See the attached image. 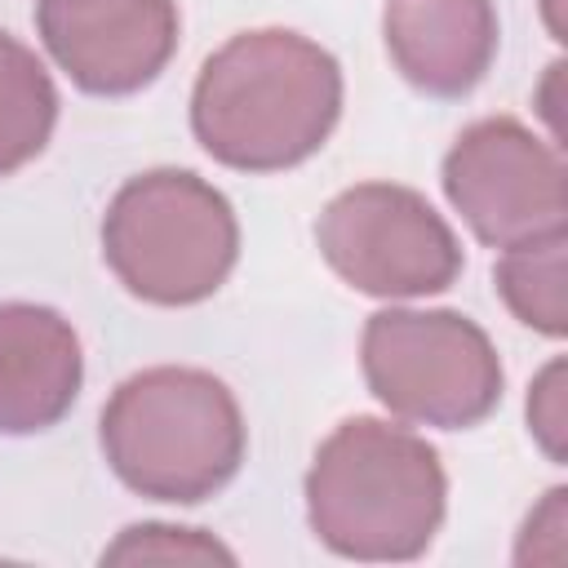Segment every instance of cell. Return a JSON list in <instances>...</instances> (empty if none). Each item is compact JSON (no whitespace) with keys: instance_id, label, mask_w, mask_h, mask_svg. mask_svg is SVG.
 Listing matches in <instances>:
<instances>
[{"instance_id":"cell-1","label":"cell","mask_w":568,"mask_h":568,"mask_svg":"<svg viewBox=\"0 0 568 568\" xmlns=\"http://www.w3.org/2000/svg\"><path fill=\"white\" fill-rule=\"evenodd\" d=\"M342 62L288 27H253L217 44L191 84L200 151L235 173L306 164L342 120Z\"/></svg>"},{"instance_id":"cell-2","label":"cell","mask_w":568,"mask_h":568,"mask_svg":"<svg viewBox=\"0 0 568 568\" xmlns=\"http://www.w3.org/2000/svg\"><path fill=\"white\" fill-rule=\"evenodd\" d=\"M302 497L315 541L337 559L408 564L430 550L448 515V475L408 422L359 413L320 439Z\"/></svg>"},{"instance_id":"cell-3","label":"cell","mask_w":568,"mask_h":568,"mask_svg":"<svg viewBox=\"0 0 568 568\" xmlns=\"http://www.w3.org/2000/svg\"><path fill=\"white\" fill-rule=\"evenodd\" d=\"M98 448L129 493L200 506L240 475L248 426L235 390L209 368L155 364L111 390L98 413Z\"/></svg>"},{"instance_id":"cell-4","label":"cell","mask_w":568,"mask_h":568,"mask_svg":"<svg viewBox=\"0 0 568 568\" xmlns=\"http://www.w3.org/2000/svg\"><path fill=\"white\" fill-rule=\"evenodd\" d=\"M102 262L146 306H200L240 262L235 204L191 169L133 173L106 200Z\"/></svg>"},{"instance_id":"cell-5","label":"cell","mask_w":568,"mask_h":568,"mask_svg":"<svg viewBox=\"0 0 568 568\" xmlns=\"http://www.w3.org/2000/svg\"><path fill=\"white\" fill-rule=\"evenodd\" d=\"M359 373L395 422L435 430L488 422L506 390L501 355L470 315L395 302L364 320Z\"/></svg>"},{"instance_id":"cell-6","label":"cell","mask_w":568,"mask_h":568,"mask_svg":"<svg viewBox=\"0 0 568 568\" xmlns=\"http://www.w3.org/2000/svg\"><path fill=\"white\" fill-rule=\"evenodd\" d=\"M328 271L377 302H417L457 284L466 253L448 217L404 182H355L315 217Z\"/></svg>"},{"instance_id":"cell-7","label":"cell","mask_w":568,"mask_h":568,"mask_svg":"<svg viewBox=\"0 0 568 568\" xmlns=\"http://www.w3.org/2000/svg\"><path fill=\"white\" fill-rule=\"evenodd\" d=\"M439 186L466 231L488 248H506L568 222L564 151L515 115H484L466 124L444 151Z\"/></svg>"},{"instance_id":"cell-8","label":"cell","mask_w":568,"mask_h":568,"mask_svg":"<svg viewBox=\"0 0 568 568\" xmlns=\"http://www.w3.org/2000/svg\"><path fill=\"white\" fill-rule=\"evenodd\" d=\"M36 36L89 98H129L160 80L182 40L178 0H36Z\"/></svg>"},{"instance_id":"cell-9","label":"cell","mask_w":568,"mask_h":568,"mask_svg":"<svg viewBox=\"0 0 568 568\" xmlns=\"http://www.w3.org/2000/svg\"><path fill=\"white\" fill-rule=\"evenodd\" d=\"M382 44L390 67L426 98H466L493 71L501 22L493 0H386Z\"/></svg>"},{"instance_id":"cell-10","label":"cell","mask_w":568,"mask_h":568,"mask_svg":"<svg viewBox=\"0 0 568 568\" xmlns=\"http://www.w3.org/2000/svg\"><path fill=\"white\" fill-rule=\"evenodd\" d=\"M80 386L75 324L40 302H0V435L53 430L75 408Z\"/></svg>"},{"instance_id":"cell-11","label":"cell","mask_w":568,"mask_h":568,"mask_svg":"<svg viewBox=\"0 0 568 568\" xmlns=\"http://www.w3.org/2000/svg\"><path fill=\"white\" fill-rule=\"evenodd\" d=\"M493 288L501 306L537 337H568V231H541L515 240L493 262Z\"/></svg>"},{"instance_id":"cell-12","label":"cell","mask_w":568,"mask_h":568,"mask_svg":"<svg viewBox=\"0 0 568 568\" xmlns=\"http://www.w3.org/2000/svg\"><path fill=\"white\" fill-rule=\"evenodd\" d=\"M58 84L44 58L13 31H0V178L27 169L58 129Z\"/></svg>"},{"instance_id":"cell-13","label":"cell","mask_w":568,"mask_h":568,"mask_svg":"<svg viewBox=\"0 0 568 568\" xmlns=\"http://www.w3.org/2000/svg\"><path fill=\"white\" fill-rule=\"evenodd\" d=\"M102 564H235V550L222 546L209 528H182V524H129L111 546L98 555Z\"/></svg>"},{"instance_id":"cell-14","label":"cell","mask_w":568,"mask_h":568,"mask_svg":"<svg viewBox=\"0 0 568 568\" xmlns=\"http://www.w3.org/2000/svg\"><path fill=\"white\" fill-rule=\"evenodd\" d=\"M524 417H528V435L546 453V462L564 466L568 462V364H564V355H550L537 368V377L528 382Z\"/></svg>"},{"instance_id":"cell-15","label":"cell","mask_w":568,"mask_h":568,"mask_svg":"<svg viewBox=\"0 0 568 568\" xmlns=\"http://www.w3.org/2000/svg\"><path fill=\"white\" fill-rule=\"evenodd\" d=\"M568 559V488L555 484L524 515L515 537V564H564Z\"/></svg>"},{"instance_id":"cell-16","label":"cell","mask_w":568,"mask_h":568,"mask_svg":"<svg viewBox=\"0 0 568 568\" xmlns=\"http://www.w3.org/2000/svg\"><path fill=\"white\" fill-rule=\"evenodd\" d=\"M564 71H568V62L555 58V62L546 67L537 93H532V102H537V120H541V129H546L541 138L555 142L559 151H564Z\"/></svg>"},{"instance_id":"cell-17","label":"cell","mask_w":568,"mask_h":568,"mask_svg":"<svg viewBox=\"0 0 568 568\" xmlns=\"http://www.w3.org/2000/svg\"><path fill=\"white\" fill-rule=\"evenodd\" d=\"M541 22L550 31V40H568V18H564V0H541Z\"/></svg>"}]
</instances>
